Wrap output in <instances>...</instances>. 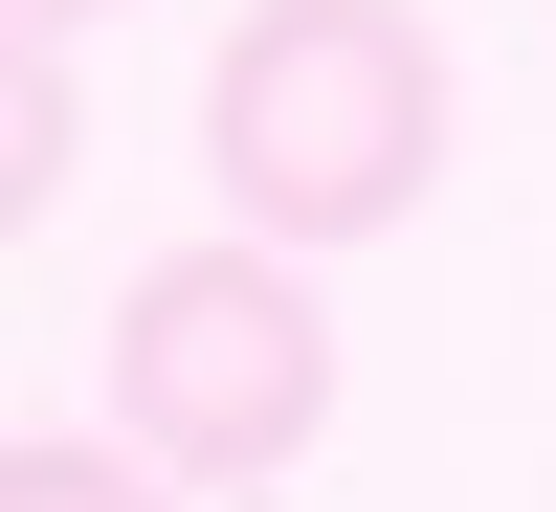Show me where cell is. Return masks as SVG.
Masks as SVG:
<instances>
[{
	"label": "cell",
	"instance_id": "obj_4",
	"mask_svg": "<svg viewBox=\"0 0 556 512\" xmlns=\"http://www.w3.org/2000/svg\"><path fill=\"white\" fill-rule=\"evenodd\" d=\"M0 512H201V490L134 469V446H67V424H45V446H0Z\"/></svg>",
	"mask_w": 556,
	"mask_h": 512
},
{
	"label": "cell",
	"instance_id": "obj_3",
	"mask_svg": "<svg viewBox=\"0 0 556 512\" xmlns=\"http://www.w3.org/2000/svg\"><path fill=\"white\" fill-rule=\"evenodd\" d=\"M67 157H89V112H67V45H45V23H0V246L67 201Z\"/></svg>",
	"mask_w": 556,
	"mask_h": 512
},
{
	"label": "cell",
	"instance_id": "obj_1",
	"mask_svg": "<svg viewBox=\"0 0 556 512\" xmlns=\"http://www.w3.org/2000/svg\"><path fill=\"white\" fill-rule=\"evenodd\" d=\"M201 178L290 267L424 223V178H445V45H424V0H245L223 67H201Z\"/></svg>",
	"mask_w": 556,
	"mask_h": 512
},
{
	"label": "cell",
	"instance_id": "obj_5",
	"mask_svg": "<svg viewBox=\"0 0 556 512\" xmlns=\"http://www.w3.org/2000/svg\"><path fill=\"white\" fill-rule=\"evenodd\" d=\"M0 23H45V45H67V23H112V0H0Z\"/></svg>",
	"mask_w": 556,
	"mask_h": 512
},
{
	"label": "cell",
	"instance_id": "obj_2",
	"mask_svg": "<svg viewBox=\"0 0 556 512\" xmlns=\"http://www.w3.org/2000/svg\"><path fill=\"white\" fill-rule=\"evenodd\" d=\"M112 446L178 469V490H290L334 446V312H312V267L245 246V223L156 246L112 290Z\"/></svg>",
	"mask_w": 556,
	"mask_h": 512
}]
</instances>
